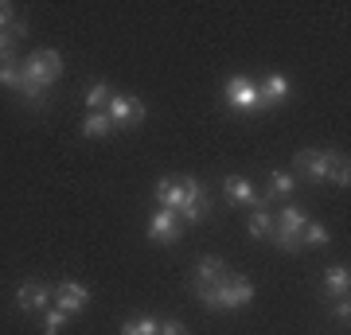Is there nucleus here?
<instances>
[{"instance_id":"ddd939ff","label":"nucleus","mask_w":351,"mask_h":335,"mask_svg":"<svg viewBox=\"0 0 351 335\" xmlns=\"http://www.w3.org/2000/svg\"><path fill=\"white\" fill-rule=\"evenodd\" d=\"M258 94H262V110H274V106L289 101V94H293V82H289L285 75H269L265 82H258Z\"/></svg>"},{"instance_id":"1a4fd4ad","label":"nucleus","mask_w":351,"mask_h":335,"mask_svg":"<svg viewBox=\"0 0 351 335\" xmlns=\"http://www.w3.org/2000/svg\"><path fill=\"white\" fill-rule=\"evenodd\" d=\"M223 195L234 207H265V195H258V187L246 175H226L223 179Z\"/></svg>"},{"instance_id":"f257e3e1","label":"nucleus","mask_w":351,"mask_h":335,"mask_svg":"<svg viewBox=\"0 0 351 335\" xmlns=\"http://www.w3.org/2000/svg\"><path fill=\"white\" fill-rule=\"evenodd\" d=\"M20 75H24V86H39L47 90L51 82H59V75H63V55L59 51H36V55H27L24 66H20Z\"/></svg>"},{"instance_id":"bb28decb","label":"nucleus","mask_w":351,"mask_h":335,"mask_svg":"<svg viewBox=\"0 0 351 335\" xmlns=\"http://www.w3.org/2000/svg\"><path fill=\"white\" fill-rule=\"evenodd\" d=\"M12 24H16V8L8 0H0V32H8Z\"/></svg>"},{"instance_id":"a211bd4d","label":"nucleus","mask_w":351,"mask_h":335,"mask_svg":"<svg viewBox=\"0 0 351 335\" xmlns=\"http://www.w3.org/2000/svg\"><path fill=\"white\" fill-rule=\"evenodd\" d=\"M110 98H113V94H110V82H106V78L90 82V90H86V113H101Z\"/></svg>"},{"instance_id":"0eeeda50","label":"nucleus","mask_w":351,"mask_h":335,"mask_svg":"<svg viewBox=\"0 0 351 335\" xmlns=\"http://www.w3.org/2000/svg\"><path fill=\"white\" fill-rule=\"evenodd\" d=\"M16 308L20 312H47L55 308V288L43 281H24L16 288Z\"/></svg>"},{"instance_id":"c85d7f7f","label":"nucleus","mask_w":351,"mask_h":335,"mask_svg":"<svg viewBox=\"0 0 351 335\" xmlns=\"http://www.w3.org/2000/svg\"><path fill=\"white\" fill-rule=\"evenodd\" d=\"M332 316H336V320H339V323H348V320H351V308H348V297H343V300H336V308H332Z\"/></svg>"},{"instance_id":"f8f14e48","label":"nucleus","mask_w":351,"mask_h":335,"mask_svg":"<svg viewBox=\"0 0 351 335\" xmlns=\"http://www.w3.org/2000/svg\"><path fill=\"white\" fill-rule=\"evenodd\" d=\"M180 230H184V223H180V214L176 211H156L149 219V238L152 242H160V246H172L176 238H180Z\"/></svg>"},{"instance_id":"cd10ccee","label":"nucleus","mask_w":351,"mask_h":335,"mask_svg":"<svg viewBox=\"0 0 351 335\" xmlns=\"http://www.w3.org/2000/svg\"><path fill=\"white\" fill-rule=\"evenodd\" d=\"M156 335H188V327L180 320H164V323H156Z\"/></svg>"},{"instance_id":"412c9836","label":"nucleus","mask_w":351,"mask_h":335,"mask_svg":"<svg viewBox=\"0 0 351 335\" xmlns=\"http://www.w3.org/2000/svg\"><path fill=\"white\" fill-rule=\"evenodd\" d=\"M66 323H71V316H66V312H59V308H47V312H43V335H59Z\"/></svg>"},{"instance_id":"6ab92c4d","label":"nucleus","mask_w":351,"mask_h":335,"mask_svg":"<svg viewBox=\"0 0 351 335\" xmlns=\"http://www.w3.org/2000/svg\"><path fill=\"white\" fill-rule=\"evenodd\" d=\"M328 242H332V234H328V226H324V223H304V230H301V246L324 249Z\"/></svg>"},{"instance_id":"f03ea898","label":"nucleus","mask_w":351,"mask_h":335,"mask_svg":"<svg viewBox=\"0 0 351 335\" xmlns=\"http://www.w3.org/2000/svg\"><path fill=\"white\" fill-rule=\"evenodd\" d=\"M304 223H308V214H304V207H297V203H289V207H281V214H277V226H274V246L289 249V253H297L301 249V230Z\"/></svg>"},{"instance_id":"f3484780","label":"nucleus","mask_w":351,"mask_h":335,"mask_svg":"<svg viewBox=\"0 0 351 335\" xmlns=\"http://www.w3.org/2000/svg\"><path fill=\"white\" fill-rule=\"evenodd\" d=\"M274 226H277L274 211H265V207H254V214H250V223H246V230H250V238H269V234H274Z\"/></svg>"},{"instance_id":"dca6fc26","label":"nucleus","mask_w":351,"mask_h":335,"mask_svg":"<svg viewBox=\"0 0 351 335\" xmlns=\"http://www.w3.org/2000/svg\"><path fill=\"white\" fill-rule=\"evenodd\" d=\"M78 133H82L86 140H101V137H110V133H113V125H110L106 113H86L82 125H78Z\"/></svg>"},{"instance_id":"9b49d317","label":"nucleus","mask_w":351,"mask_h":335,"mask_svg":"<svg viewBox=\"0 0 351 335\" xmlns=\"http://www.w3.org/2000/svg\"><path fill=\"white\" fill-rule=\"evenodd\" d=\"M86 304H90L86 285H78V281H63V285L55 288V308L66 312V316H78Z\"/></svg>"},{"instance_id":"423d86ee","label":"nucleus","mask_w":351,"mask_h":335,"mask_svg":"<svg viewBox=\"0 0 351 335\" xmlns=\"http://www.w3.org/2000/svg\"><path fill=\"white\" fill-rule=\"evenodd\" d=\"M101 113L110 117L113 129H117V125H129V129H133V125L145 121V113H149V110H145V101H141V98H125V94H113V98L106 101V110H101Z\"/></svg>"},{"instance_id":"7ed1b4c3","label":"nucleus","mask_w":351,"mask_h":335,"mask_svg":"<svg viewBox=\"0 0 351 335\" xmlns=\"http://www.w3.org/2000/svg\"><path fill=\"white\" fill-rule=\"evenodd\" d=\"M223 98L230 110L239 113H262V94H258V82L246 75H230L223 86Z\"/></svg>"},{"instance_id":"393cba45","label":"nucleus","mask_w":351,"mask_h":335,"mask_svg":"<svg viewBox=\"0 0 351 335\" xmlns=\"http://www.w3.org/2000/svg\"><path fill=\"white\" fill-rule=\"evenodd\" d=\"M16 94H20L32 110H43V101H47V90H39V86H20Z\"/></svg>"},{"instance_id":"4be33fe9","label":"nucleus","mask_w":351,"mask_h":335,"mask_svg":"<svg viewBox=\"0 0 351 335\" xmlns=\"http://www.w3.org/2000/svg\"><path fill=\"white\" fill-rule=\"evenodd\" d=\"M0 86L4 90H20L24 86V75H20L16 62H0Z\"/></svg>"},{"instance_id":"9d476101","label":"nucleus","mask_w":351,"mask_h":335,"mask_svg":"<svg viewBox=\"0 0 351 335\" xmlns=\"http://www.w3.org/2000/svg\"><path fill=\"white\" fill-rule=\"evenodd\" d=\"M184 199H188V191H184V175H164V179H156V203H160V211H184Z\"/></svg>"},{"instance_id":"2eb2a0df","label":"nucleus","mask_w":351,"mask_h":335,"mask_svg":"<svg viewBox=\"0 0 351 335\" xmlns=\"http://www.w3.org/2000/svg\"><path fill=\"white\" fill-rule=\"evenodd\" d=\"M348 288H351V269L348 265H328L324 269V293L332 300H343L348 297Z\"/></svg>"},{"instance_id":"5701e85b","label":"nucleus","mask_w":351,"mask_h":335,"mask_svg":"<svg viewBox=\"0 0 351 335\" xmlns=\"http://www.w3.org/2000/svg\"><path fill=\"white\" fill-rule=\"evenodd\" d=\"M121 335H156V320H152V316L129 320V323H121Z\"/></svg>"},{"instance_id":"4468645a","label":"nucleus","mask_w":351,"mask_h":335,"mask_svg":"<svg viewBox=\"0 0 351 335\" xmlns=\"http://www.w3.org/2000/svg\"><path fill=\"white\" fill-rule=\"evenodd\" d=\"M226 277V265L223 258H215V253H207V258L195 261V277H191V285H219Z\"/></svg>"},{"instance_id":"aec40b11","label":"nucleus","mask_w":351,"mask_h":335,"mask_svg":"<svg viewBox=\"0 0 351 335\" xmlns=\"http://www.w3.org/2000/svg\"><path fill=\"white\" fill-rule=\"evenodd\" d=\"M293 187H297V175L293 172H269V199L274 195H293Z\"/></svg>"},{"instance_id":"20e7f679","label":"nucleus","mask_w":351,"mask_h":335,"mask_svg":"<svg viewBox=\"0 0 351 335\" xmlns=\"http://www.w3.org/2000/svg\"><path fill=\"white\" fill-rule=\"evenodd\" d=\"M250 300H254V285L246 281V277L226 273L223 281L215 285V308L234 312V308H242V304H250Z\"/></svg>"},{"instance_id":"39448f33","label":"nucleus","mask_w":351,"mask_h":335,"mask_svg":"<svg viewBox=\"0 0 351 335\" xmlns=\"http://www.w3.org/2000/svg\"><path fill=\"white\" fill-rule=\"evenodd\" d=\"M336 156L339 152H332V149H301L293 164H297V172L308 175L313 184H328V172H332Z\"/></svg>"},{"instance_id":"a878e982","label":"nucleus","mask_w":351,"mask_h":335,"mask_svg":"<svg viewBox=\"0 0 351 335\" xmlns=\"http://www.w3.org/2000/svg\"><path fill=\"white\" fill-rule=\"evenodd\" d=\"M16 32L8 27V32H0V62H12V55H16Z\"/></svg>"},{"instance_id":"b1692460","label":"nucleus","mask_w":351,"mask_h":335,"mask_svg":"<svg viewBox=\"0 0 351 335\" xmlns=\"http://www.w3.org/2000/svg\"><path fill=\"white\" fill-rule=\"evenodd\" d=\"M328 184H336V187H348L351 184V168L343 156H336V164H332V172H328Z\"/></svg>"},{"instance_id":"6e6552de","label":"nucleus","mask_w":351,"mask_h":335,"mask_svg":"<svg viewBox=\"0 0 351 335\" xmlns=\"http://www.w3.org/2000/svg\"><path fill=\"white\" fill-rule=\"evenodd\" d=\"M184 191H188V199H184L180 223H203V219H207V211H211V199H207L203 184L195 179V175H184Z\"/></svg>"}]
</instances>
